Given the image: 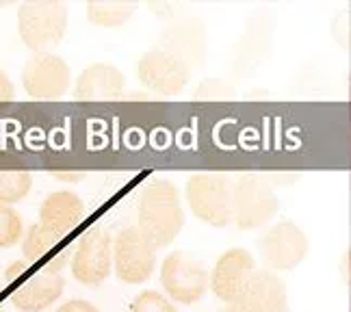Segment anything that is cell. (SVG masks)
Masks as SVG:
<instances>
[{
    "instance_id": "cell-21",
    "label": "cell",
    "mask_w": 351,
    "mask_h": 312,
    "mask_svg": "<svg viewBox=\"0 0 351 312\" xmlns=\"http://www.w3.org/2000/svg\"><path fill=\"white\" fill-rule=\"evenodd\" d=\"M13 98H16V89H13L11 78L0 70V104L11 102Z\"/></svg>"
},
{
    "instance_id": "cell-5",
    "label": "cell",
    "mask_w": 351,
    "mask_h": 312,
    "mask_svg": "<svg viewBox=\"0 0 351 312\" xmlns=\"http://www.w3.org/2000/svg\"><path fill=\"white\" fill-rule=\"evenodd\" d=\"M278 195L265 176L245 173L232 189V221L241 230L269 224L278 213Z\"/></svg>"
},
{
    "instance_id": "cell-7",
    "label": "cell",
    "mask_w": 351,
    "mask_h": 312,
    "mask_svg": "<svg viewBox=\"0 0 351 312\" xmlns=\"http://www.w3.org/2000/svg\"><path fill=\"white\" fill-rule=\"evenodd\" d=\"M160 284L165 287L171 300L191 306L206 293L208 271L186 252H173L160 267Z\"/></svg>"
},
{
    "instance_id": "cell-12",
    "label": "cell",
    "mask_w": 351,
    "mask_h": 312,
    "mask_svg": "<svg viewBox=\"0 0 351 312\" xmlns=\"http://www.w3.org/2000/svg\"><path fill=\"white\" fill-rule=\"evenodd\" d=\"M308 254V237L293 221H280L261 239V256L267 267L289 271L300 265Z\"/></svg>"
},
{
    "instance_id": "cell-3",
    "label": "cell",
    "mask_w": 351,
    "mask_h": 312,
    "mask_svg": "<svg viewBox=\"0 0 351 312\" xmlns=\"http://www.w3.org/2000/svg\"><path fill=\"white\" fill-rule=\"evenodd\" d=\"M67 7L63 3H24L18 9V33L35 54L57 48L67 31Z\"/></svg>"
},
{
    "instance_id": "cell-22",
    "label": "cell",
    "mask_w": 351,
    "mask_h": 312,
    "mask_svg": "<svg viewBox=\"0 0 351 312\" xmlns=\"http://www.w3.org/2000/svg\"><path fill=\"white\" fill-rule=\"evenodd\" d=\"M57 312H100L93 304L89 302H83V300H72V302H67L63 304Z\"/></svg>"
},
{
    "instance_id": "cell-9",
    "label": "cell",
    "mask_w": 351,
    "mask_h": 312,
    "mask_svg": "<svg viewBox=\"0 0 351 312\" xmlns=\"http://www.w3.org/2000/svg\"><path fill=\"white\" fill-rule=\"evenodd\" d=\"M72 72L61 57L39 52L22 67V87L35 100H59L70 89Z\"/></svg>"
},
{
    "instance_id": "cell-6",
    "label": "cell",
    "mask_w": 351,
    "mask_h": 312,
    "mask_svg": "<svg viewBox=\"0 0 351 312\" xmlns=\"http://www.w3.org/2000/svg\"><path fill=\"white\" fill-rule=\"evenodd\" d=\"M137 76L145 89L160 96H173L191 78V63L167 48L145 52L137 63Z\"/></svg>"
},
{
    "instance_id": "cell-8",
    "label": "cell",
    "mask_w": 351,
    "mask_h": 312,
    "mask_svg": "<svg viewBox=\"0 0 351 312\" xmlns=\"http://www.w3.org/2000/svg\"><path fill=\"white\" fill-rule=\"evenodd\" d=\"M287 284L269 269H256L230 302L226 312H287Z\"/></svg>"
},
{
    "instance_id": "cell-20",
    "label": "cell",
    "mask_w": 351,
    "mask_h": 312,
    "mask_svg": "<svg viewBox=\"0 0 351 312\" xmlns=\"http://www.w3.org/2000/svg\"><path fill=\"white\" fill-rule=\"evenodd\" d=\"M130 312H178L171 302L156 291H143L137 300L132 302Z\"/></svg>"
},
{
    "instance_id": "cell-4",
    "label": "cell",
    "mask_w": 351,
    "mask_h": 312,
    "mask_svg": "<svg viewBox=\"0 0 351 312\" xmlns=\"http://www.w3.org/2000/svg\"><path fill=\"white\" fill-rule=\"evenodd\" d=\"M234 182L223 173H195L186 182V202L197 219L215 228L232 224Z\"/></svg>"
},
{
    "instance_id": "cell-14",
    "label": "cell",
    "mask_w": 351,
    "mask_h": 312,
    "mask_svg": "<svg viewBox=\"0 0 351 312\" xmlns=\"http://www.w3.org/2000/svg\"><path fill=\"white\" fill-rule=\"evenodd\" d=\"M254 271H256L254 256L247 250L234 248V250H228L221 259L215 263L213 274L208 276V284L213 293L217 295L223 304H228L241 291L243 284L250 280Z\"/></svg>"
},
{
    "instance_id": "cell-16",
    "label": "cell",
    "mask_w": 351,
    "mask_h": 312,
    "mask_svg": "<svg viewBox=\"0 0 351 312\" xmlns=\"http://www.w3.org/2000/svg\"><path fill=\"white\" fill-rule=\"evenodd\" d=\"M85 204L76 193L70 191H55L50 193L39 208V224L48 226L55 232L67 237L72 230L83 221Z\"/></svg>"
},
{
    "instance_id": "cell-19",
    "label": "cell",
    "mask_w": 351,
    "mask_h": 312,
    "mask_svg": "<svg viewBox=\"0 0 351 312\" xmlns=\"http://www.w3.org/2000/svg\"><path fill=\"white\" fill-rule=\"evenodd\" d=\"M22 217L11 206L0 204V248H13L22 239Z\"/></svg>"
},
{
    "instance_id": "cell-1",
    "label": "cell",
    "mask_w": 351,
    "mask_h": 312,
    "mask_svg": "<svg viewBox=\"0 0 351 312\" xmlns=\"http://www.w3.org/2000/svg\"><path fill=\"white\" fill-rule=\"evenodd\" d=\"M184 211L180 193L169 180H152L143 189L139 200L137 230L152 248H165L180 235Z\"/></svg>"
},
{
    "instance_id": "cell-13",
    "label": "cell",
    "mask_w": 351,
    "mask_h": 312,
    "mask_svg": "<svg viewBox=\"0 0 351 312\" xmlns=\"http://www.w3.org/2000/svg\"><path fill=\"white\" fill-rule=\"evenodd\" d=\"M76 243H70L67 237L55 232L44 224H35L29 228V232L24 237L22 252L26 263L39 265L50 271H63V267L70 263L74 254Z\"/></svg>"
},
{
    "instance_id": "cell-10",
    "label": "cell",
    "mask_w": 351,
    "mask_h": 312,
    "mask_svg": "<svg viewBox=\"0 0 351 312\" xmlns=\"http://www.w3.org/2000/svg\"><path fill=\"white\" fill-rule=\"evenodd\" d=\"M113 263V241L104 230H89L76 241L72 254V274L85 287H100L109 278Z\"/></svg>"
},
{
    "instance_id": "cell-11",
    "label": "cell",
    "mask_w": 351,
    "mask_h": 312,
    "mask_svg": "<svg viewBox=\"0 0 351 312\" xmlns=\"http://www.w3.org/2000/svg\"><path fill=\"white\" fill-rule=\"evenodd\" d=\"M115 274L126 284H141L156 267V248L147 243L137 228H121L115 237Z\"/></svg>"
},
{
    "instance_id": "cell-15",
    "label": "cell",
    "mask_w": 351,
    "mask_h": 312,
    "mask_svg": "<svg viewBox=\"0 0 351 312\" xmlns=\"http://www.w3.org/2000/svg\"><path fill=\"white\" fill-rule=\"evenodd\" d=\"M126 78L119 67L111 63H93L85 67L74 85V100L80 102H109L121 98Z\"/></svg>"
},
{
    "instance_id": "cell-2",
    "label": "cell",
    "mask_w": 351,
    "mask_h": 312,
    "mask_svg": "<svg viewBox=\"0 0 351 312\" xmlns=\"http://www.w3.org/2000/svg\"><path fill=\"white\" fill-rule=\"evenodd\" d=\"M7 280L13 284L11 291V302L22 312H42L50 304H55L63 289H65V278L59 271L50 269H33L31 263H13L7 269Z\"/></svg>"
},
{
    "instance_id": "cell-18",
    "label": "cell",
    "mask_w": 351,
    "mask_h": 312,
    "mask_svg": "<svg viewBox=\"0 0 351 312\" xmlns=\"http://www.w3.org/2000/svg\"><path fill=\"white\" fill-rule=\"evenodd\" d=\"M33 176L22 169H0V204H13L29 195Z\"/></svg>"
},
{
    "instance_id": "cell-17",
    "label": "cell",
    "mask_w": 351,
    "mask_h": 312,
    "mask_svg": "<svg viewBox=\"0 0 351 312\" xmlns=\"http://www.w3.org/2000/svg\"><path fill=\"white\" fill-rule=\"evenodd\" d=\"M134 11H137V5L132 3H89L87 18L96 26L115 29V26L126 24Z\"/></svg>"
}]
</instances>
